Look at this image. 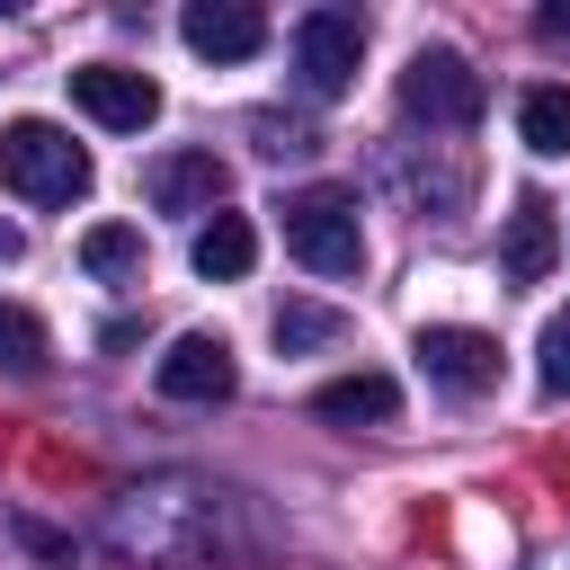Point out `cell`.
I'll return each instance as SVG.
<instances>
[{
  "instance_id": "cell-1",
  "label": "cell",
  "mask_w": 570,
  "mask_h": 570,
  "mask_svg": "<svg viewBox=\"0 0 570 570\" xmlns=\"http://www.w3.org/2000/svg\"><path fill=\"white\" fill-rule=\"evenodd\" d=\"M0 187L27 205H71V196H89V151L62 125L18 116V125H0Z\"/></svg>"
},
{
  "instance_id": "cell-6",
  "label": "cell",
  "mask_w": 570,
  "mask_h": 570,
  "mask_svg": "<svg viewBox=\"0 0 570 570\" xmlns=\"http://www.w3.org/2000/svg\"><path fill=\"white\" fill-rule=\"evenodd\" d=\"M410 356L428 365V383H445V392H463V401L499 383V338H490V330H463V321H428Z\"/></svg>"
},
{
  "instance_id": "cell-17",
  "label": "cell",
  "mask_w": 570,
  "mask_h": 570,
  "mask_svg": "<svg viewBox=\"0 0 570 570\" xmlns=\"http://www.w3.org/2000/svg\"><path fill=\"white\" fill-rule=\"evenodd\" d=\"M534 374H543V392H552V401L570 392V312H552V321H543V347H534Z\"/></svg>"
},
{
  "instance_id": "cell-15",
  "label": "cell",
  "mask_w": 570,
  "mask_h": 570,
  "mask_svg": "<svg viewBox=\"0 0 570 570\" xmlns=\"http://www.w3.org/2000/svg\"><path fill=\"white\" fill-rule=\"evenodd\" d=\"M80 267L89 276H134L142 267V232L134 223H89L80 232Z\"/></svg>"
},
{
  "instance_id": "cell-2",
  "label": "cell",
  "mask_w": 570,
  "mask_h": 570,
  "mask_svg": "<svg viewBox=\"0 0 570 570\" xmlns=\"http://www.w3.org/2000/svg\"><path fill=\"white\" fill-rule=\"evenodd\" d=\"M276 214H285V249H294L312 276H356V267H365L356 187H294Z\"/></svg>"
},
{
  "instance_id": "cell-12",
  "label": "cell",
  "mask_w": 570,
  "mask_h": 570,
  "mask_svg": "<svg viewBox=\"0 0 570 570\" xmlns=\"http://www.w3.org/2000/svg\"><path fill=\"white\" fill-rule=\"evenodd\" d=\"M187 258H196V276H214V285L249 276V258H258V232H249V214H214V223L187 240Z\"/></svg>"
},
{
  "instance_id": "cell-7",
  "label": "cell",
  "mask_w": 570,
  "mask_h": 570,
  "mask_svg": "<svg viewBox=\"0 0 570 570\" xmlns=\"http://www.w3.org/2000/svg\"><path fill=\"white\" fill-rule=\"evenodd\" d=\"M178 36H187V53H205V62H249V53L267 45V9H249V0H187Z\"/></svg>"
},
{
  "instance_id": "cell-10",
  "label": "cell",
  "mask_w": 570,
  "mask_h": 570,
  "mask_svg": "<svg viewBox=\"0 0 570 570\" xmlns=\"http://www.w3.org/2000/svg\"><path fill=\"white\" fill-rule=\"evenodd\" d=\"M392 410H401V383L392 374H338V383L312 392V419H330V428H383Z\"/></svg>"
},
{
  "instance_id": "cell-8",
  "label": "cell",
  "mask_w": 570,
  "mask_h": 570,
  "mask_svg": "<svg viewBox=\"0 0 570 570\" xmlns=\"http://www.w3.org/2000/svg\"><path fill=\"white\" fill-rule=\"evenodd\" d=\"M232 383H240V365H232V347L214 330H178L169 338V356H160V392L169 401H232Z\"/></svg>"
},
{
  "instance_id": "cell-3",
  "label": "cell",
  "mask_w": 570,
  "mask_h": 570,
  "mask_svg": "<svg viewBox=\"0 0 570 570\" xmlns=\"http://www.w3.org/2000/svg\"><path fill=\"white\" fill-rule=\"evenodd\" d=\"M481 107H490V89H481V71H472L454 45H419V53L401 62V116H410V125L463 134Z\"/></svg>"
},
{
  "instance_id": "cell-19",
  "label": "cell",
  "mask_w": 570,
  "mask_h": 570,
  "mask_svg": "<svg viewBox=\"0 0 570 570\" xmlns=\"http://www.w3.org/2000/svg\"><path fill=\"white\" fill-rule=\"evenodd\" d=\"M534 27L543 36H570V9H534Z\"/></svg>"
},
{
  "instance_id": "cell-11",
  "label": "cell",
  "mask_w": 570,
  "mask_h": 570,
  "mask_svg": "<svg viewBox=\"0 0 570 570\" xmlns=\"http://www.w3.org/2000/svg\"><path fill=\"white\" fill-rule=\"evenodd\" d=\"M552 258H561L552 205H534V196H525V205L508 214V258H499V267H508V285H543V276H552Z\"/></svg>"
},
{
  "instance_id": "cell-14",
  "label": "cell",
  "mask_w": 570,
  "mask_h": 570,
  "mask_svg": "<svg viewBox=\"0 0 570 570\" xmlns=\"http://www.w3.org/2000/svg\"><path fill=\"white\" fill-rule=\"evenodd\" d=\"M0 365L9 374H45L53 365V338H45V321L27 303H0Z\"/></svg>"
},
{
  "instance_id": "cell-9",
  "label": "cell",
  "mask_w": 570,
  "mask_h": 570,
  "mask_svg": "<svg viewBox=\"0 0 570 570\" xmlns=\"http://www.w3.org/2000/svg\"><path fill=\"white\" fill-rule=\"evenodd\" d=\"M142 187H151L160 214H214V196H223V160H214V151H160Z\"/></svg>"
},
{
  "instance_id": "cell-18",
  "label": "cell",
  "mask_w": 570,
  "mask_h": 570,
  "mask_svg": "<svg viewBox=\"0 0 570 570\" xmlns=\"http://www.w3.org/2000/svg\"><path fill=\"white\" fill-rule=\"evenodd\" d=\"M249 134H267V142H258L267 160H285V151H312V125H276V116H249Z\"/></svg>"
},
{
  "instance_id": "cell-5",
  "label": "cell",
  "mask_w": 570,
  "mask_h": 570,
  "mask_svg": "<svg viewBox=\"0 0 570 570\" xmlns=\"http://www.w3.org/2000/svg\"><path fill=\"white\" fill-rule=\"evenodd\" d=\"M71 107L98 116L107 134H142L160 116V80L151 71H125V62H80L71 71Z\"/></svg>"
},
{
  "instance_id": "cell-16",
  "label": "cell",
  "mask_w": 570,
  "mask_h": 570,
  "mask_svg": "<svg viewBox=\"0 0 570 570\" xmlns=\"http://www.w3.org/2000/svg\"><path fill=\"white\" fill-rule=\"evenodd\" d=\"M330 338H347V312H330V303H276V347L285 356L330 347Z\"/></svg>"
},
{
  "instance_id": "cell-20",
  "label": "cell",
  "mask_w": 570,
  "mask_h": 570,
  "mask_svg": "<svg viewBox=\"0 0 570 570\" xmlns=\"http://www.w3.org/2000/svg\"><path fill=\"white\" fill-rule=\"evenodd\" d=\"M9 258H18V223H0V267H9Z\"/></svg>"
},
{
  "instance_id": "cell-13",
  "label": "cell",
  "mask_w": 570,
  "mask_h": 570,
  "mask_svg": "<svg viewBox=\"0 0 570 570\" xmlns=\"http://www.w3.org/2000/svg\"><path fill=\"white\" fill-rule=\"evenodd\" d=\"M517 134H525V151L561 160V151H570V89H561V80L525 89V98H517Z\"/></svg>"
},
{
  "instance_id": "cell-4",
  "label": "cell",
  "mask_w": 570,
  "mask_h": 570,
  "mask_svg": "<svg viewBox=\"0 0 570 570\" xmlns=\"http://www.w3.org/2000/svg\"><path fill=\"white\" fill-rule=\"evenodd\" d=\"M356 53H365V27L347 9H303L294 18V80H303V98H338L356 80Z\"/></svg>"
}]
</instances>
